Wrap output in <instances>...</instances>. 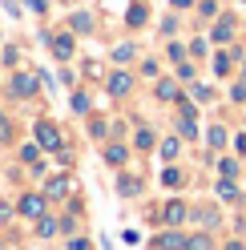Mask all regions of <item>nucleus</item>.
Wrapping results in <instances>:
<instances>
[{"label": "nucleus", "mask_w": 246, "mask_h": 250, "mask_svg": "<svg viewBox=\"0 0 246 250\" xmlns=\"http://www.w3.org/2000/svg\"><path fill=\"white\" fill-rule=\"evenodd\" d=\"M37 146L49 149V153H61V133L53 121H37Z\"/></svg>", "instance_id": "1"}, {"label": "nucleus", "mask_w": 246, "mask_h": 250, "mask_svg": "<svg viewBox=\"0 0 246 250\" xmlns=\"http://www.w3.org/2000/svg\"><path fill=\"white\" fill-rule=\"evenodd\" d=\"M17 210H20L24 218H33V222H37V218H44V198H41V194H24Z\"/></svg>", "instance_id": "2"}, {"label": "nucleus", "mask_w": 246, "mask_h": 250, "mask_svg": "<svg viewBox=\"0 0 246 250\" xmlns=\"http://www.w3.org/2000/svg\"><path fill=\"white\" fill-rule=\"evenodd\" d=\"M33 93H37V77H28V73L12 77V97H33Z\"/></svg>", "instance_id": "3"}, {"label": "nucleus", "mask_w": 246, "mask_h": 250, "mask_svg": "<svg viewBox=\"0 0 246 250\" xmlns=\"http://www.w3.org/2000/svg\"><path fill=\"white\" fill-rule=\"evenodd\" d=\"M49 44H53V57H57V61H69V57H73V37H69V33H57Z\"/></svg>", "instance_id": "4"}, {"label": "nucleus", "mask_w": 246, "mask_h": 250, "mask_svg": "<svg viewBox=\"0 0 246 250\" xmlns=\"http://www.w3.org/2000/svg\"><path fill=\"white\" fill-rule=\"evenodd\" d=\"M153 246L158 250H178V246H186V238H182L178 230H162L158 238H153Z\"/></svg>", "instance_id": "5"}, {"label": "nucleus", "mask_w": 246, "mask_h": 250, "mask_svg": "<svg viewBox=\"0 0 246 250\" xmlns=\"http://www.w3.org/2000/svg\"><path fill=\"white\" fill-rule=\"evenodd\" d=\"M129 89H133V77L129 73H113L109 77V93H113V97H125Z\"/></svg>", "instance_id": "6"}, {"label": "nucleus", "mask_w": 246, "mask_h": 250, "mask_svg": "<svg viewBox=\"0 0 246 250\" xmlns=\"http://www.w3.org/2000/svg\"><path fill=\"white\" fill-rule=\"evenodd\" d=\"M158 218H162V222H165V226H178V222H182V218H186V206H182V202H170V206H165V210H162Z\"/></svg>", "instance_id": "7"}, {"label": "nucleus", "mask_w": 246, "mask_h": 250, "mask_svg": "<svg viewBox=\"0 0 246 250\" xmlns=\"http://www.w3.org/2000/svg\"><path fill=\"white\" fill-rule=\"evenodd\" d=\"M117 194H121V198H137V194H142V182L129 178V174H125V178H117Z\"/></svg>", "instance_id": "8"}, {"label": "nucleus", "mask_w": 246, "mask_h": 250, "mask_svg": "<svg viewBox=\"0 0 246 250\" xmlns=\"http://www.w3.org/2000/svg\"><path fill=\"white\" fill-rule=\"evenodd\" d=\"M153 93H158V101H182V93H178L174 81H158V89H153Z\"/></svg>", "instance_id": "9"}, {"label": "nucleus", "mask_w": 246, "mask_h": 250, "mask_svg": "<svg viewBox=\"0 0 246 250\" xmlns=\"http://www.w3.org/2000/svg\"><path fill=\"white\" fill-rule=\"evenodd\" d=\"M230 37H234V17H222L214 24V41H230Z\"/></svg>", "instance_id": "10"}, {"label": "nucleus", "mask_w": 246, "mask_h": 250, "mask_svg": "<svg viewBox=\"0 0 246 250\" xmlns=\"http://www.w3.org/2000/svg\"><path fill=\"white\" fill-rule=\"evenodd\" d=\"M44 194H49V198H65V194H69V178H49Z\"/></svg>", "instance_id": "11"}, {"label": "nucleus", "mask_w": 246, "mask_h": 250, "mask_svg": "<svg viewBox=\"0 0 246 250\" xmlns=\"http://www.w3.org/2000/svg\"><path fill=\"white\" fill-rule=\"evenodd\" d=\"M69 24H73V33H93V17H89V12H77Z\"/></svg>", "instance_id": "12"}, {"label": "nucleus", "mask_w": 246, "mask_h": 250, "mask_svg": "<svg viewBox=\"0 0 246 250\" xmlns=\"http://www.w3.org/2000/svg\"><path fill=\"white\" fill-rule=\"evenodd\" d=\"M37 234H41V238L57 234V218H49V214H44V218H37Z\"/></svg>", "instance_id": "13"}, {"label": "nucleus", "mask_w": 246, "mask_h": 250, "mask_svg": "<svg viewBox=\"0 0 246 250\" xmlns=\"http://www.w3.org/2000/svg\"><path fill=\"white\" fill-rule=\"evenodd\" d=\"M145 17H149V12H145V4H133V8L125 12V21H129L133 28H137V24H145Z\"/></svg>", "instance_id": "14"}, {"label": "nucleus", "mask_w": 246, "mask_h": 250, "mask_svg": "<svg viewBox=\"0 0 246 250\" xmlns=\"http://www.w3.org/2000/svg\"><path fill=\"white\" fill-rule=\"evenodd\" d=\"M234 57H238V49H230V57L222 53L218 61H214V73H218V77H226V73H230V61H234Z\"/></svg>", "instance_id": "15"}, {"label": "nucleus", "mask_w": 246, "mask_h": 250, "mask_svg": "<svg viewBox=\"0 0 246 250\" xmlns=\"http://www.w3.org/2000/svg\"><path fill=\"white\" fill-rule=\"evenodd\" d=\"M133 44H117V49H113V61H117V65H125V61H133Z\"/></svg>", "instance_id": "16"}, {"label": "nucleus", "mask_w": 246, "mask_h": 250, "mask_svg": "<svg viewBox=\"0 0 246 250\" xmlns=\"http://www.w3.org/2000/svg\"><path fill=\"white\" fill-rule=\"evenodd\" d=\"M162 186H170V190H178V186H182V174H178L174 166H170V169H162Z\"/></svg>", "instance_id": "17"}, {"label": "nucleus", "mask_w": 246, "mask_h": 250, "mask_svg": "<svg viewBox=\"0 0 246 250\" xmlns=\"http://www.w3.org/2000/svg\"><path fill=\"white\" fill-rule=\"evenodd\" d=\"M218 198H226V202H234V198H238V186L222 178V182H218Z\"/></svg>", "instance_id": "18"}, {"label": "nucleus", "mask_w": 246, "mask_h": 250, "mask_svg": "<svg viewBox=\"0 0 246 250\" xmlns=\"http://www.w3.org/2000/svg\"><path fill=\"white\" fill-rule=\"evenodd\" d=\"M186 250H214L206 234H194V238H186Z\"/></svg>", "instance_id": "19"}, {"label": "nucleus", "mask_w": 246, "mask_h": 250, "mask_svg": "<svg viewBox=\"0 0 246 250\" xmlns=\"http://www.w3.org/2000/svg\"><path fill=\"white\" fill-rule=\"evenodd\" d=\"M162 158H165V162L178 158V137H165V142H162Z\"/></svg>", "instance_id": "20"}, {"label": "nucleus", "mask_w": 246, "mask_h": 250, "mask_svg": "<svg viewBox=\"0 0 246 250\" xmlns=\"http://www.w3.org/2000/svg\"><path fill=\"white\" fill-rule=\"evenodd\" d=\"M105 162L121 166V162H125V146H109V149H105Z\"/></svg>", "instance_id": "21"}, {"label": "nucleus", "mask_w": 246, "mask_h": 250, "mask_svg": "<svg viewBox=\"0 0 246 250\" xmlns=\"http://www.w3.org/2000/svg\"><path fill=\"white\" fill-rule=\"evenodd\" d=\"M210 146H214V149L226 146V129H222V125H214V129H210Z\"/></svg>", "instance_id": "22"}, {"label": "nucleus", "mask_w": 246, "mask_h": 250, "mask_svg": "<svg viewBox=\"0 0 246 250\" xmlns=\"http://www.w3.org/2000/svg\"><path fill=\"white\" fill-rule=\"evenodd\" d=\"M137 149H153V133L149 129H137Z\"/></svg>", "instance_id": "23"}, {"label": "nucleus", "mask_w": 246, "mask_h": 250, "mask_svg": "<svg viewBox=\"0 0 246 250\" xmlns=\"http://www.w3.org/2000/svg\"><path fill=\"white\" fill-rule=\"evenodd\" d=\"M37 149H41L37 142H28V146L20 149V158H24V162H33V166H37V162H41V158H37Z\"/></svg>", "instance_id": "24"}, {"label": "nucleus", "mask_w": 246, "mask_h": 250, "mask_svg": "<svg viewBox=\"0 0 246 250\" xmlns=\"http://www.w3.org/2000/svg\"><path fill=\"white\" fill-rule=\"evenodd\" d=\"M218 169H222V178H234V174H238V162H226V158H222Z\"/></svg>", "instance_id": "25"}, {"label": "nucleus", "mask_w": 246, "mask_h": 250, "mask_svg": "<svg viewBox=\"0 0 246 250\" xmlns=\"http://www.w3.org/2000/svg\"><path fill=\"white\" fill-rule=\"evenodd\" d=\"M73 109H77V113H85V109H89V97H85V93H77V97H73Z\"/></svg>", "instance_id": "26"}, {"label": "nucleus", "mask_w": 246, "mask_h": 250, "mask_svg": "<svg viewBox=\"0 0 246 250\" xmlns=\"http://www.w3.org/2000/svg\"><path fill=\"white\" fill-rule=\"evenodd\" d=\"M17 61H20V53H17V49L8 44V49H4V65H17Z\"/></svg>", "instance_id": "27"}, {"label": "nucleus", "mask_w": 246, "mask_h": 250, "mask_svg": "<svg viewBox=\"0 0 246 250\" xmlns=\"http://www.w3.org/2000/svg\"><path fill=\"white\" fill-rule=\"evenodd\" d=\"M8 133H12V129H8V121H4V113H0V142H8Z\"/></svg>", "instance_id": "28"}, {"label": "nucleus", "mask_w": 246, "mask_h": 250, "mask_svg": "<svg viewBox=\"0 0 246 250\" xmlns=\"http://www.w3.org/2000/svg\"><path fill=\"white\" fill-rule=\"evenodd\" d=\"M69 250H89V242H85V238H73V242H69Z\"/></svg>", "instance_id": "29"}, {"label": "nucleus", "mask_w": 246, "mask_h": 250, "mask_svg": "<svg viewBox=\"0 0 246 250\" xmlns=\"http://www.w3.org/2000/svg\"><path fill=\"white\" fill-rule=\"evenodd\" d=\"M28 8H37V12H41V8H44V0H28Z\"/></svg>", "instance_id": "30"}, {"label": "nucleus", "mask_w": 246, "mask_h": 250, "mask_svg": "<svg viewBox=\"0 0 246 250\" xmlns=\"http://www.w3.org/2000/svg\"><path fill=\"white\" fill-rule=\"evenodd\" d=\"M226 250H246V246H242V242H230V246H226Z\"/></svg>", "instance_id": "31"}, {"label": "nucleus", "mask_w": 246, "mask_h": 250, "mask_svg": "<svg viewBox=\"0 0 246 250\" xmlns=\"http://www.w3.org/2000/svg\"><path fill=\"white\" fill-rule=\"evenodd\" d=\"M174 4H178V8H186V4H190V0H174Z\"/></svg>", "instance_id": "32"}, {"label": "nucleus", "mask_w": 246, "mask_h": 250, "mask_svg": "<svg viewBox=\"0 0 246 250\" xmlns=\"http://www.w3.org/2000/svg\"><path fill=\"white\" fill-rule=\"evenodd\" d=\"M65 4H73V0H65Z\"/></svg>", "instance_id": "33"}, {"label": "nucleus", "mask_w": 246, "mask_h": 250, "mask_svg": "<svg viewBox=\"0 0 246 250\" xmlns=\"http://www.w3.org/2000/svg\"><path fill=\"white\" fill-rule=\"evenodd\" d=\"M242 4H246V0H242Z\"/></svg>", "instance_id": "34"}]
</instances>
